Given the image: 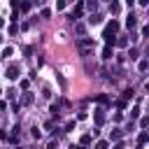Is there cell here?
Segmentation results:
<instances>
[{
  "instance_id": "6da1fadb",
  "label": "cell",
  "mask_w": 149,
  "mask_h": 149,
  "mask_svg": "<svg viewBox=\"0 0 149 149\" xmlns=\"http://www.w3.org/2000/svg\"><path fill=\"white\" fill-rule=\"evenodd\" d=\"M93 49V37H79L77 40V51L81 56H88V51Z\"/></svg>"
},
{
  "instance_id": "7a4b0ae2",
  "label": "cell",
  "mask_w": 149,
  "mask_h": 149,
  "mask_svg": "<svg viewBox=\"0 0 149 149\" xmlns=\"http://www.w3.org/2000/svg\"><path fill=\"white\" fill-rule=\"evenodd\" d=\"M84 9H86V5H84V0H77V5H74V9H72V14H70L68 19H70V21H77V19L81 16V12H84Z\"/></svg>"
},
{
  "instance_id": "3957f363",
  "label": "cell",
  "mask_w": 149,
  "mask_h": 149,
  "mask_svg": "<svg viewBox=\"0 0 149 149\" xmlns=\"http://www.w3.org/2000/svg\"><path fill=\"white\" fill-rule=\"evenodd\" d=\"M102 40H105V44H116V30H112V28L107 26L105 33H102Z\"/></svg>"
},
{
  "instance_id": "277c9868",
  "label": "cell",
  "mask_w": 149,
  "mask_h": 149,
  "mask_svg": "<svg viewBox=\"0 0 149 149\" xmlns=\"http://www.w3.org/2000/svg\"><path fill=\"white\" fill-rule=\"evenodd\" d=\"M7 79H19V65L16 63H12V65H7Z\"/></svg>"
},
{
  "instance_id": "5b68a950",
  "label": "cell",
  "mask_w": 149,
  "mask_h": 149,
  "mask_svg": "<svg viewBox=\"0 0 149 149\" xmlns=\"http://www.w3.org/2000/svg\"><path fill=\"white\" fill-rule=\"evenodd\" d=\"M95 123H98V126H102V123H105V109H102V107H98V109H95Z\"/></svg>"
},
{
  "instance_id": "8992f818",
  "label": "cell",
  "mask_w": 149,
  "mask_h": 149,
  "mask_svg": "<svg viewBox=\"0 0 149 149\" xmlns=\"http://www.w3.org/2000/svg\"><path fill=\"white\" fill-rule=\"evenodd\" d=\"M112 56H114V51H112V44H105V49H102V58H105V61H109Z\"/></svg>"
},
{
  "instance_id": "52a82bcc",
  "label": "cell",
  "mask_w": 149,
  "mask_h": 149,
  "mask_svg": "<svg viewBox=\"0 0 149 149\" xmlns=\"http://www.w3.org/2000/svg\"><path fill=\"white\" fill-rule=\"evenodd\" d=\"M135 26H137V21H135V16H133V14H128V19H126V28H128V30H133Z\"/></svg>"
},
{
  "instance_id": "ba28073f",
  "label": "cell",
  "mask_w": 149,
  "mask_h": 149,
  "mask_svg": "<svg viewBox=\"0 0 149 149\" xmlns=\"http://www.w3.org/2000/svg\"><path fill=\"white\" fill-rule=\"evenodd\" d=\"M84 5H86V9H88V12H91V14H93V12H95V9H98V0H86V2H84Z\"/></svg>"
},
{
  "instance_id": "9c48e42d",
  "label": "cell",
  "mask_w": 149,
  "mask_h": 149,
  "mask_svg": "<svg viewBox=\"0 0 149 149\" xmlns=\"http://www.w3.org/2000/svg\"><path fill=\"white\" fill-rule=\"evenodd\" d=\"M109 12H112V14H119V12H121V5H119V2H109Z\"/></svg>"
},
{
  "instance_id": "30bf717a",
  "label": "cell",
  "mask_w": 149,
  "mask_h": 149,
  "mask_svg": "<svg viewBox=\"0 0 149 149\" xmlns=\"http://www.w3.org/2000/svg\"><path fill=\"white\" fill-rule=\"evenodd\" d=\"M147 140H149V133H140V137H137V147H142Z\"/></svg>"
},
{
  "instance_id": "8fae6325",
  "label": "cell",
  "mask_w": 149,
  "mask_h": 149,
  "mask_svg": "<svg viewBox=\"0 0 149 149\" xmlns=\"http://www.w3.org/2000/svg\"><path fill=\"white\" fill-rule=\"evenodd\" d=\"M95 100H98L100 105H107V102H109V98H107L105 93H100V95H95Z\"/></svg>"
},
{
  "instance_id": "7c38bea8",
  "label": "cell",
  "mask_w": 149,
  "mask_h": 149,
  "mask_svg": "<svg viewBox=\"0 0 149 149\" xmlns=\"http://www.w3.org/2000/svg\"><path fill=\"white\" fill-rule=\"evenodd\" d=\"M74 30H77L79 35H84V33H86V26H84V23H77V26H74Z\"/></svg>"
},
{
  "instance_id": "4fadbf2b",
  "label": "cell",
  "mask_w": 149,
  "mask_h": 149,
  "mask_svg": "<svg viewBox=\"0 0 149 149\" xmlns=\"http://www.w3.org/2000/svg\"><path fill=\"white\" fill-rule=\"evenodd\" d=\"M121 135H123V133H121V130H119V128H114V130H112V135H109V137H112V140H119V137H121Z\"/></svg>"
},
{
  "instance_id": "5bb4252c",
  "label": "cell",
  "mask_w": 149,
  "mask_h": 149,
  "mask_svg": "<svg viewBox=\"0 0 149 149\" xmlns=\"http://www.w3.org/2000/svg\"><path fill=\"white\" fill-rule=\"evenodd\" d=\"M95 149H107V140H98L95 142Z\"/></svg>"
},
{
  "instance_id": "9a60e30c",
  "label": "cell",
  "mask_w": 149,
  "mask_h": 149,
  "mask_svg": "<svg viewBox=\"0 0 149 149\" xmlns=\"http://www.w3.org/2000/svg\"><path fill=\"white\" fill-rule=\"evenodd\" d=\"M88 23H100V14H91V19H88Z\"/></svg>"
},
{
  "instance_id": "2e32d148",
  "label": "cell",
  "mask_w": 149,
  "mask_h": 149,
  "mask_svg": "<svg viewBox=\"0 0 149 149\" xmlns=\"http://www.w3.org/2000/svg\"><path fill=\"white\" fill-rule=\"evenodd\" d=\"M9 56H12V47H5L2 49V58H9Z\"/></svg>"
},
{
  "instance_id": "e0dca14e",
  "label": "cell",
  "mask_w": 149,
  "mask_h": 149,
  "mask_svg": "<svg viewBox=\"0 0 149 149\" xmlns=\"http://www.w3.org/2000/svg\"><path fill=\"white\" fill-rule=\"evenodd\" d=\"M21 102H23V105H30V102H33V95H30V93H26V95H23V100H21Z\"/></svg>"
},
{
  "instance_id": "ac0fdd59",
  "label": "cell",
  "mask_w": 149,
  "mask_h": 149,
  "mask_svg": "<svg viewBox=\"0 0 149 149\" xmlns=\"http://www.w3.org/2000/svg\"><path fill=\"white\" fill-rule=\"evenodd\" d=\"M116 44H119V47H126V44H128V37H119Z\"/></svg>"
},
{
  "instance_id": "d6986e66",
  "label": "cell",
  "mask_w": 149,
  "mask_h": 149,
  "mask_svg": "<svg viewBox=\"0 0 149 149\" xmlns=\"http://www.w3.org/2000/svg\"><path fill=\"white\" fill-rule=\"evenodd\" d=\"M128 58L135 61V58H137V49H130V51H128Z\"/></svg>"
},
{
  "instance_id": "ffe728a7",
  "label": "cell",
  "mask_w": 149,
  "mask_h": 149,
  "mask_svg": "<svg viewBox=\"0 0 149 149\" xmlns=\"http://www.w3.org/2000/svg\"><path fill=\"white\" fill-rule=\"evenodd\" d=\"M123 98L130 100V98H133V88H126V91H123Z\"/></svg>"
},
{
  "instance_id": "44dd1931",
  "label": "cell",
  "mask_w": 149,
  "mask_h": 149,
  "mask_svg": "<svg viewBox=\"0 0 149 149\" xmlns=\"http://www.w3.org/2000/svg\"><path fill=\"white\" fill-rule=\"evenodd\" d=\"M21 9H23V12H28V9H30V2H28V0H23V2H21Z\"/></svg>"
},
{
  "instance_id": "7402d4cb",
  "label": "cell",
  "mask_w": 149,
  "mask_h": 149,
  "mask_svg": "<svg viewBox=\"0 0 149 149\" xmlns=\"http://www.w3.org/2000/svg\"><path fill=\"white\" fill-rule=\"evenodd\" d=\"M91 137H93V135H88V133H86V135L81 137V144H88V142H91Z\"/></svg>"
},
{
  "instance_id": "603a6c76",
  "label": "cell",
  "mask_w": 149,
  "mask_h": 149,
  "mask_svg": "<svg viewBox=\"0 0 149 149\" xmlns=\"http://www.w3.org/2000/svg\"><path fill=\"white\" fill-rule=\"evenodd\" d=\"M51 16V9H42V19H49Z\"/></svg>"
},
{
  "instance_id": "cb8c5ba5",
  "label": "cell",
  "mask_w": 149,
  "mask_h": 149,
  "mask_svg": "<svg viewBox=\"0 0 149 149\" xmlns=\"http://www.w3.org/2000/svg\"><path fill=\"white\" fill-rule=\"evenodd\" d=\"M33 137H35V140H40V137H42V133H40L37 128H33Z\"/></svg>"
},
{
  "instance_id": "d4e9b609",
  "label": "cell",
  "mask_w": 149,
  "mask_h": 149,
  "mask_svg": "<svg viewBox=\"0 0 149 149\" xmlns=\"http://www.w3.org/2000/svg\"><path fill=\"white\" fill-rule=\"evenodd\" d=\"M65 2H68V0H58V2H56V9H63V7H65Z\"/></svg>"
},
{
  "instance_id": "484cf974",
  "label": "cell",
  "mask_w": 149,
  "mask_h": 149,
  "mask_svg": "<svg viewBox=\"0 0 149 149\" xmlns=\"http://www.w3.org/2000/svg\"><path fill=\"white\" fill-rule=\"evenodd\" d=\"M147 68H149V61H142V63H140V70H142V72H144V70H147Z\"/></svg>"
},
{
  "instance_id": "4316f807",
  "label": "cell",
  "mask_w": 149,
  "mask_h": 149,
  "mask_svg": "<svg viewBox=\"0 0 149 149\" xmlns=\"http://www.w3.org/2000/svg\"><path fill=\"white\" fill-rule=\"evenodd\" d=\"M140 126H142V128H144V126H149V116H144V119L140 121Z\"/></svg>"
},
{
  "instance_id": "83f0119b",
  "label": "cell",
  "mask_w": 149,
  "mask_h": 149,
  "mask_svg": "<svg viewBox=\"0 0 149 149\" xmlns=\"http://www.w3.org/2000/svg\"><path fill=\"white\" fill-rule=\"evenodd\" d=\"M142 35H144V37H149V26H144V28H142Z\"/></svg>"
},
{
  "instance_id": "f1b7e54d",
  "label": "cell",
  "mask_w": 149,
  "mask_h": 149,
  "mask_svg": "<svg viewBox=\"0 0 149 149\" xmlns=\"http://www.w3.org/2000/svg\"><path fill=\"white\" fill-rule=\"evenodd\" d=\"M114 149H123V144H121V142H116V144H114Z\"/></svg>"
},
{
  "instance_id": "f546056e",
  "label": "cell",
  "mask_w": 149,
  "mask_h": 149,
  "mask_svg": "<svg viewBox=\"0 0 149 149\" xmlns=\"http://www.w3.org/2000/svg\"><path fill=\"white\" fill-rule=\"evenodd\" d=\"M133 2H135V0H126V5H128V7H133Z\"/></svg>"
},
{
  "instance_id": "4dcf8cb0",
  "label": "cell",
  "mask_w": 149,
  "mask_h": 149,
  "mask_svg": "<svg viewBox=\"0 0 149 149\" xmlns=\"http://www.w3.org/2000/svg\"><path fill=\"white\" fill-rule=\"evenodd\" d=\"M137 2H140V5H149V0H137Z\"/></svg>"
},
{
  "instance_id": "1f68e13d",
  "label": "cell",
  "mask_w": 149,
  "mask_h": 149,
  "mask_svg": "<svg viewBox=\"0 0 149 149\" xmlns=\"http://www.w3.org/2000/svg\"><path fill=\"white\" fill-rule=\"evenodd\" d=\"M144 91H147V93H149V81H147V84H144Z\"/></svg>"
},
{
  "instance_id": "d6a6232c",
  "label": "cell",
  "mask_w": 149,
  "mask_h": 149,
  "mask_svg": "<svg viewBox=\"0 0 149 149\" xmlns=\"http://www.w3.org/2000/svg\"><path fill=\"white\" fill-rule=\"evenodd\" d=\"M74 149H86V144H79V147H74Z\"/></svg>"
},
{
  "instance_id": "836d02e7",
  "label": "cell",
  "mask_w": 149,
  "mask_h": 149,
  "mask_svg": "<svg viewBox=\"0 0 149 149\" xmlns=\"http://www.w3.org/2000/svg\"><path fill=\"white\" fill-rule=\"evenodd\" d=\"M16 149H21V147H16Z\"/></svg>"
}]
</instances>
